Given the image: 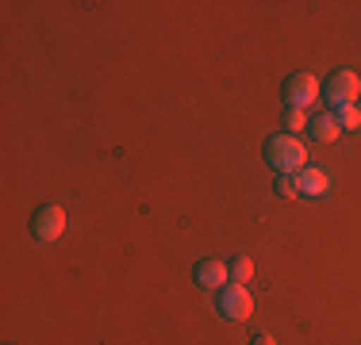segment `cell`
I'll use <instances>...</instances> for the list:
<instances>
[{"mask_svg": "<svg viewBox=\"0 0 361 345\" xmlns=\"http://www.w3.org/2000/svg\"><path fill=\"white\" fill-rule=\"evenodd\" d=\"M265 161L281 172V177H296L307 161V146L296 134H273L265 142Z\"/></svg>", "mask_w": 361, "mask_h": 345, "instance_id": "6da1fadb", "label": "cell"}, {"mask_svg": "<svg viewBox=\"0 0 361 345\" xmlns=\"http://www.w3.org/2000/svg\"><path fill=\"white\" fill-rule=\"evenodd\" d=\"M281 96H285L288 108L304 111L307 104L319 100V77H315V73H292L285 81V89H281Z\"/></svg>", "mask_w": 361, "mask_h": 345, "instance_id": "7a4b0ae2", "label": "cell"}, {"mask_svg": "<svg viewBox=\"0 0 361 345\" xmlns=\"http://www.w3.org/2000/svg\"><path fill=\"white\" fill-rule=\"evenodd\" d=\"M219 315L231 318V322H246L254 315V299L246 291V284H227L219 291Z\"/></svg>", "mask_w": 361, "mask_h": 345, "instance_id": "3957f363", "label": "cell"}, {"mask_svg": "<svg viewBox=\"0 0 361 345\" xmlns=\"http://www.w3.org/2000/svg\"><path fill=\"white\" fill-rule=\"evenodd\" d=\"M361 96V77L354 69H338V73H331V81H326V100H331V108H346V104H357Z\"/></svg>", "mask_w": 361, "mask_h": 345, "instance_id": "277c9868", "label": "cell"}, {"mask_svg": "<svg viewBox=\"0 0 361 345\" xmlns=\"http://www.w3.org/2000/svg\"><path fill=\"white\" fill-rule=\"evenodd\" d=\"M31 230H35V238H42V242L62 238V234H66V211H62L58 203L39 207V211H35V219H31Z\"/></svg>", "mask_w": 361, "mask_h": 345, "instance_id": "5b68a950", "label": "cell"}, {"mask_svg": "<svg viewBox=\"0 0 361 345\" xmlns=\"http://www.w3.org/2000/svg\"><path fill=\"white\" fill-rule=\"evenodd\" d=\"M196 284H200V288H227L231 284V265H223V261H216V257H204L200 265H196Z\"/></svg>", "mask_w": 361, "mask_h": 345, "instance_id": "8992f818", "label": "cell"}, {"mask_svg": "<svg viewBox=\"0 0 361 345\" xmlns=\"http://www.w3.org/2000/svg\"><path fill=\"white\" fill-rule=\"evenodd\" d=\"M296 184H300V196H307V200H319V196L331 192V172L315 169V165H304L296 172Z\"/></svg>", "mask_w": 361, "mask_h": 345, "instance_id": "52a82bcc", "label": "cell"}, {"mask_svg": "<svg viewBox=\"0 0 361 345\" xmlns=\"http://www.w3.org/2000/svg\"><path fill=\"white\" fill-rule=\"evenodd\" d=\"M307 131H312V138H319V142H334V138L342 134V127L331 111H323V115H315L312 123H307Z\"/></svg>", "mask_w": 361, "mask_h": 345, "instance_id": "ba28073f", "label": "cell"}, {"mask_svg": "<svg viewBox=\"0 0 361 345\" xmlns=\"http://www.w3.org/2000/svg\"><path fill=\"white\" fill-rule=\"evenodd\" d=\"M334 119H338L342 131H357L361 127V108L357 104H346V108H334Z\"/></svg>", "mask_w": 361, "mask_h": 345, "instance_id": "9c48e42d", "label": "cell"}, {"mask_svg": "<svg viewBox=\"0 0 361 345\" xmlns=\"http://www.w3.org/2000/svg\"><path fill=\"white\" fill-rule=\"evenodd\" d=\"M250 276H254L250 257H235V261H231V284H250Z\"/></svg>", "mask_w": 361, "mask_h": 345, "instance_id": "30bf717a", "label": "cell"}, {"mask_svg": "<svg viewBox=\"0 0 361 345\" xmlns=\"http://www.w3.org/2000/svg\"><path fill=\"white\" fill-rule=\"evenodd\" d=\"M304 127H307V115H304V111H296V108H288V111H285V134L304 131Z\"/></svg>", "mask_w": 361, "mask_h": 345, "instance_id": "8fae6325", "label": "cell"}, {"mask_svg": "<svg viewBox=\"0 0 361 345\" xmlns=\"http://www.w3.org/2000/svg\"><path fill=\"white\" fill-rule=\"evenodd\" d=\"M277 192L285 196V200H296V196H300V184H296V177H281V180H277Z\"/></svg>", "mask_w": 361, "mask_h": 345, "instance_id": "7c38bea8", "label": "cell"}, {"mask_svg": "<svg viewBox=\"0 0 361 345\" xmlns=\"http://www.w3.org/2000/svg\"><path fill=\"white\" fill-rule=\"evenodd\" d=\"M246 345H277V341H273V334H254Z\"/></svg>", "mask_w": 361, "mask_h": 345, "instance_id": "4fadbf2b", "label": "cell"}]
</instances>
